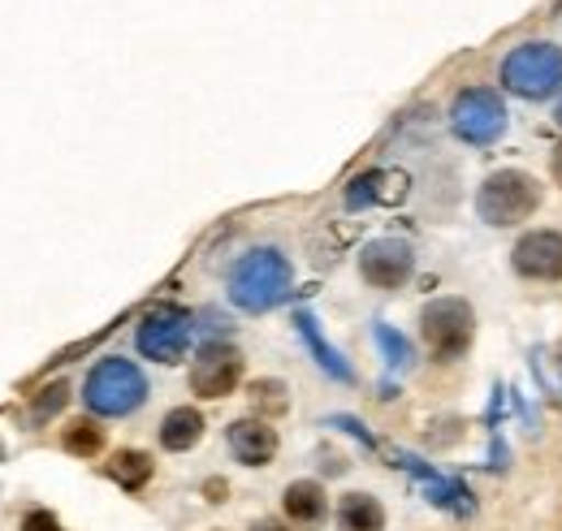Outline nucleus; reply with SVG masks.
Masks as SVG:
<instances>
[{
	"label": "nucleus",
	"instance_id": "1",
	"mask_svg": "<svg viewBox=\"0 0 562 531\" xmlns=\"http://www.w3.org/2000/svg\"><path fill=\"white\" fill-rule=\"evenodd\" d=\"M290 281H294L290 260L278 247H260V251L243 256L238 268L229 272V298L243 312H269L290 294Z\"/></svg>",
	"mask_w": 562,
	"mask_h": 531
},
{
	"label": "nucleus",
	"instance_id": "2",
	"mask_svg": "<svg viewBox=\"0 0 562 531\" xmlns=\"http://www.w3.org/2000/svg\"><path fill=\"white\" fill-rule=\"evenodd\" d=\"M537 207H541V182H537L532 173H524V169H502V173H493V178H485V187H481V195H476L481 221H485V225H497V229L528 221Z\"/></svg>",
	"mask_w": 562,
	"mask_h": 531
},
{
	"label": "nucleus",
	"instance_id": "3",
	"mask_svg": "<svg viewBox=\"0 0 562 531\" xmlns=\"http://www.w3.org/2000/svg\"><path fill=\"white\" fill-rule=\"evenodd\" d=\"M82 398L95 415L117 419V415L139 410L143 398H147V381L131 359H104V363L91 368V376L82 385Z\"/></svg>",
	"mask_w": 562,
	"mask_h": 531
},
{
	"label": "nucleus",
	"instance_id": "4",
	"mask_svg": "<svg viewBox=\"0 0 562 531\" xmlns=\"http://www.w3.org/2000/svg\"><path fill=\"white\" fill-rule=\"evenodd\" d=\"M506 91L524 100H546L562 87V48L559 44H519L502 61Z\"/></svg>",
	"mask_w": 562,
	"mask_h": 531
},
{
	"label": "nucleus",
	"instance_id": "5",
	"mask_svg": "<svg viewBox=\"0 0 562 531\" xmlns=\"http://www.w3.org/2000/svg\"><path fill=\"white\" fill-rule=\"evenodd\" d=\"M420 332H424V341H428V350H432V359L454 363V359H463L468 346H472L476 316H472V307H468L463 298H437V303L424 307Z\"/></svg>",
	"mask_w": 562,
	"mask_h": 531
},
{
	"label": "nucleus",
	"instance_id": "6",
	"mask_svg": "<svg viewBox=\"0 0 562 531\" xmlns=\"http://www.w3.org/2000/svg\"><path fill=\"white\" fill-rule=\"evenodd\" d=\"M450 126L463 143L472 147H490L506 134V104L497 100V91L490 87H468L454 95L450 104Z\"/></svg>",
	"mask_w": 562,
	"mask_h": 531
},
{
	"label": "nucleus",
	"instance_id": "7",
	"mask_svg": "<svg viewBox=\"0 0 562 531\" xmlns=\"http://www.w3.org/2000/svg\"><path fill=\"white\" fill-rule=\"evenodd\" d=\"M191 346V316L182 307H156L139 325V350L156 363H182Z\"/></svg>",
	"mask_w": 562,
	"mask_h": 531
},
{
	"label": "nucleus",
	"instance_id": "8",
	"mask_svg": "<svg viewBox=\"0 0 562 531\" xmlns=\"http://www.w3.org/2000/svg\"><path fill=\"white\" fill-rule=\"evenodd\" d=\"M238 381H243V354L234 346H225V341L204 346L195 354V363H191V389L200 398H225V394L238 389Z\"/></svg>",
	"mask_w": 562,
	"mask_h": 531
},
{
	"label": "nucleus",
	"instance_id": "9",
	"mask_svg": "<svg viewBox=\"0 0 562 531\" xmlns=\"http://www.w3.org/2000/svg\"><path fill=\"white\" fill-rule=\"evenodd\" d=\"M416 272V256L403 238H376L359 251V276L376 290H398Z\"/></svg>",
	"mask_w": 562,
	"mask_h": 531
},
{
	"label": "nucleus",
	"instance_id": "10",
	"mask_svg": "<svg viewBox=\"0 0 562 531\" xmlns=\"http://www.w3.org/2000/svg\"><path fill=\"white\" fill-rule=\"evenodd\" d=\"M510 264L528 281H559L562 276V234L554 229H532L515 242Z\"/></svg>",
	"mask_w": 562,
	"mask_h": 531
},
{
	"label": "nucleus",
	"instance_id": "11",
	"mask_svg": "<svg viewBox=\"0 0 562 531\" xmlns=\"http://www.w3.org/2000/svg\"><path fill=\"white\" fill-rule=\"evenodd\" d=\"M225 441H229V454L243 466H269L278 459V432L265 419H238V423H229Z\"/></svg>",
	"mask_w": 562,
	"mask_h": 531
},
{
	"label": "nucleus",
	"instance_id": "12",
	"mask_svg": "<svg viewBox=\"0 0 562 531\" xmlns=\"http://www.w3.org/2000/svg\"><path fill=\"white\" fill-rule=\"evenodd\" d=\"M281 510H285L290 523L312 528V523L325 519L329 501H325V488H321L316 479H294V484H285V493H281Z\"/></svg>",
	"mask_w": 562,
	"mask_h": 531
},
{
	"label": "nucleus",
	"instance_id": "13",
	"mask_svg": "<svg viewBox=\"0 0 562 531\" xmlns=\"http://www.w3.org/2000/svg\"><path fill=\"white\" fill-rule=\"evenodd\" d=\"M200 437H204V415H200L195 406H173V410L160 419V445H165L169 454L195 450Z\"/></svg>",
	"mask_w": 562,
	"mask_h": 531
},
{
	"label": "nucleus",
	"instance_id": "14",
	"mask_svg": "<svg viewBox=\"0 0 562 531\" xmlns=\"http://www.w3.org/2000/svg\"><path fill=\"white\" fill-rule=\"evenodd\" d=\"M294 329H299V337L307 341V350L316 354V363H321V368H325L334 381H351L355 372L347 368V359H342V354H338V350H334V346L321 337V329H316V316H312V312H299V316H294Z\"/></svg>",
	"mask_w": 562,
	"mask_h": 531
},
{
	"label": "nucleus",
	"instance_id": "15",
	"mask_svg": "<svg viewBox=\"0 0 562 531\" xmlns=\"http://www.w3.org/2000/svg\"><path fill=\"white\" fill-rule=\"evenodd\" d=\"M338 528L342 531H381L385 528V510L376 497L368 493H347L338 501Z\"/></svg>",
	"mask_w": 562,
	"mask_h": 531
},
{
	"label": "nucleus",
	"instance_id": "16",
	"mask_svg": "<svg viewBox=\"0 0 562 531\" xmlns=\"http://www.w3.org/2000/svg\"><path fill=\"white\" fill-rule=\"evenodd\" d=\"M109 475L126 488V493H139L143 484L151 479V459L143 450H122L113 463H109Z\"/></svg>",
	"mask_w": 562,
	"mask_h": 531
},
{
	"label": "nucleus",
	"instance_id": "17",
	"mask_svg": "<svg viewBox=\"0 0 562 531\" xmlns=\"http://www.w3.org/2000/svg\"><path fill=\"white\" fill-rule=\"evenodd\" d=\"M61 445H66L70 454H82V459H91V454H100V450H104V432H100L91 419H78V423H70V428H66Z\"/></svg>",
	"mask_w": 562,
	"mask_h": 531
},
{
	"label": "nucleus",
	"instance_id": "18",
	"mask_svg": "<svg viewBox=\"0 0 562 531\" xmlns=\"http://www.w3.org/2000/svg\"><path fill=\"white\" fill-rule=\"evenodd\" d=\"M372 332H376V346L385 350V359H390L394 368H407V363H412V346H407L403 332H394L390 325H376Z\"/></svg>",
	"mask_w": 562,
	"mask_h": 531
},
{
	"label": "nucleus",
	"instance_id": "19",
	"mask_svg": "<svg viewBox=\"0 0 562 531\" xmlns=\"http://www.w3.org/2000/svg\"><path fill=\"white\" fill-rule=\"evenodd\" d=\"M66 398H70V385H66V381L48 385V389L35 398V406H31V419H35V423H40V419H53V415L66 406Z\"/></svg>",
	"mask_w": 562,
	"mask_h": 531
},
{
	"label": "nucleus",
	"instance_id": "20",
	"mask_svg": "<svg viewBox=\"0 0 562 531\" xmlns=\"http://www.w3.org/2000/svg\"><path fill=\"white\" fill-rule=\"evenodd\" d=\"M385 182V173H359L351 182V191H347V207H368V203H376L381 200V187Z\"/></svg>",
	"mask_w": 562,
	"mask_h": 531
},
{
	"label": "nucleus",
	"instance_id": "21",
	"mask_svg": "<svg viewBox=\"0 0 562 531\" xmlns=\"http://www.w3.org/2000/svg\"><path fill=\"white\" fill-rule=\"evenodd\" d=\"M22 531H66V528H61L57 515H48V510H31V515L22 519Z\"/></svg>",
	"mask_w": 562,
	"mask_h": 531
},
{
	"label": "nucleus",
	"instance_id": "22",
	"mask_svg": "<svg viewBox=\"0 0 562 531\" xmlns=\"http://www.w3.org/2000/svg\"><path fill=\"white\" fill-rule=\"evenodd\" d=\"M550 169H554V178H559V187H562V143L554 147V165H550Z\"/></svg>",
	"mask_w": 562,
	"mask_h": 531
},
{
	"label": "nucleus",
	"instance_id": "23",
	"mask_svg": "<svg viewBox=\"0 0 562 531\" xmlns=\"http://www.w3.org/2000/svg\"><path fill=\"white\" fill-rule=\"evenodd\" d=\"M251 531H285V528H281V523H273V519H265V523H256Z\"/></svg>",
	"mask_w": 562,
	"mask_h": 531
},
{
	"label": "nucleus",
	"instance_id": "24",
	"mask_svg": "<svg viewBox=\"0 0 562 531\" xmlns=\"http://www.w3.org/2000/svg\"><path fill=\"white\" fill-rule=\"evenodd\" d=\"M559 122H562V100H559Z\"/></svg>",
	"mask_w": 562,
	"mask_h": 531
}]
</instances>
